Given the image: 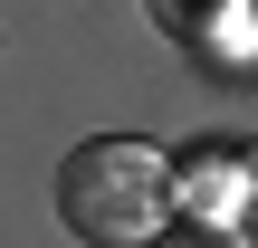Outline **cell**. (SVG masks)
Here are the masks:
<instances>
[{"label": "cell", "instance_id": "cell-1", "mask_svg": "<svg viewBox=\"0 0 258 248\" xmlns=\"http://www.w3.org/2000/svg\"><path fill=\"white\" fill-rule=\"evenodd\" d=\"M57 220L86 248H163L172 229V162L144 134H96L57 162Z\"/></svg>", "mask_w": 258, "mask_h": 248}, {"label": "cell", "instance_id": "cell-2", "mask_svg": "<svg viewBox=\"0 0 258 248\" xmlns=\"http://www.w3.org/2000/svg\"><path fill=\"white\" fill-rule=\"evenodd\" d=\"M163 248H249V239H239L230 220H172V229H163Z\"/></svg>", "mask_w": 258, "mask_h": 248}]
</instances>
